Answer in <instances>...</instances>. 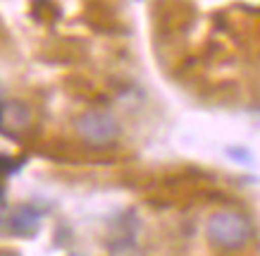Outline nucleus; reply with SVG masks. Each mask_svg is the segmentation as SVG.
Segmentation results:
<instances>
[{
	"label": "nucleus",
	"mask_w": 260,
	"mask_h": 256,
	"mask_svg": "<svg viewBox=\"0 0 260 256\" xmlns=\"http://www.w3.org/2000/svg\"><path fill=\"white\" fill-rule=\"evenodd\" d=\"M205 235L220 249H241L251 240L253 225L251 220L239 211H217L208 218Z\"/></svg>",
	"instance_id": "nucleus-1"
},
{
	"label": "nucleus",
	"mask_w": 260,
	"mask_h": 256,
	"mask_svg": "<svg viewBox=\"0 0 260 256\" xmlns=\"http://www.w3.org/2000/svg\"><path fill=\"white\" fill-rule=\"evenodd\" d=\"M77 134L88 146H108L119 136V125L110 112L103 110H86L74 122Z\"/></svg>",
	"instance_id": "nucleus-2"
},
{
	"label": "nucleus",
	"mask_w": 260,
	"mask_h": 256,
	"mask_svg": "<svg viewBox=\"0 0 260 256\" xmlns=\"http://www.w3.org/2000/svg\"><path fill=\"white\" fill-rule=\"evenodd\" d=\"M31 122V110L29 105H24L22 101H5L0 103V132L5 134H15L29 127Z\"/></svg>",
	"instance_id": "nucleus-3"
},
{
	"label": "nucleus",
	"mask_w": 260,
	"mask_h": 256,
	"mask_svg": "<svg viewBox=\"0 0 260 256\" xmlns=\"http://www.w3.org/2000/svg\"><path fill=\"white\" fill-rule=\"evenodd\" d=\"M41 225V213L29 204H22L12 211L10 216V230L19 235V237H31Z\"/></svg>",
	"instance_id": "nucleus-4"
},
{
	"label": "nucleus",
	"mask_w": 260,
	"mask_h": 256,
	"mask_svg": "<svg viewBox=\"0 0 260 256\" xmlns=\"http://www.w3.org/2000/svg\"><path fill=\"white\" fill-rule=\"evenodd\" d=\"M108 256H146V251L134 240H115L110 244V254Z\"/></svg>",
	"instance_id": "nucleus-5"
},
{
	"label": "nucleus",
	"mask_w": 260,
	"mask_h": 256,
	"mask_svg": "<svg viewBox=\"0 0 260 256\" xmlns=\"http://www.w3.org/2000/svg\"><path fill=\"white\" fill-rule=\"evenodd\" d=\"M72 256H79V254H72Z\"/></svg>",
	"instance_id": "nucleus-6"
}]
</instances>
